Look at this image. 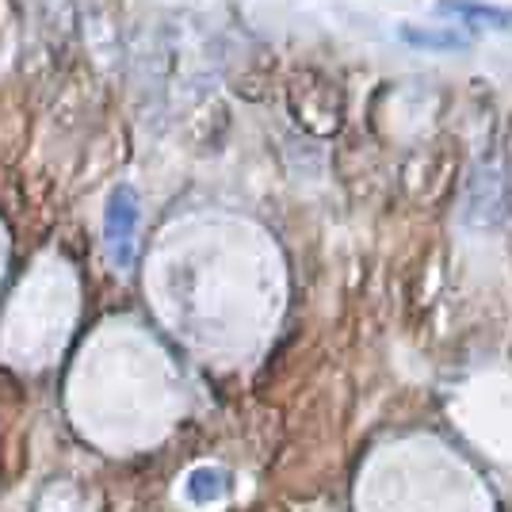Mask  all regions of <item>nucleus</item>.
<instances>
[{
	"label": "nucleus",
	"instance_id": "nucleus-2",
	"mask_svg": "<svg viewBox=\"0 0 512 512\" xmlns=\"http://www.w3.org/2000/svg\"><path fill=\"white\" fill-rule=\"evenodd\" d=\"M230 493V478L226 470L218 467H195L184 482V497L195 501V505H211V501H222Z\"/></svg>",
	"mask_w": 512,
	"mask_h": 512
},
{
	"label": "nucleus",
	"instance_id": "nucleus-4",
	"mask_svg": "<svg viewBox=\"0 0 512 512\" xmlns=\"http://www.w3.org/2000/svg\"><path fill=\"white\" fill-rule=\"evenodd\" d=\"M402 39L417 50H440V54H463L467 39L459 31H432V27H402Z\"/></svg>",
	"mask_w": 512,
	"mask_h": 512
},
{
	"label": "nucleus",
	"instance_id": "nucleus-1",
	"mask_svg": "<svg viewBox=\"0 0 512 512\" xmlns=\"http://www.w3.org/2000/svg\"><path fill=\"white\" fill-rule=\"evenodd\" d=\"M138 222H142V207L134 188H115L107 199V218H104V241L115 264L130 268L134 264V245H138Z\"/></svg>",
	"mask_w": 512,
	"mask_h": 512
},
{
	"label": "nucleus",
	"instance_id": "nucleus-3",
	"mask_svg": "<svg viewBox=\"0 0 512 512\" xmlns=\"http://www.w3.org/2000/svg\"><path fill=\"white\" fill-rule=\"evenodd\" d=\"M444 12L459 16V20L474 23V27H493V31H505L512 27V12L505 8H493V4H470V0H448Z\"/></svg>",
	"mask_w": 512,
	"mask_h": 512
}]
</instances>
